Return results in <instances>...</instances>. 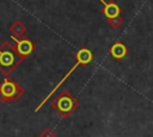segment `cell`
I'll list each match as a JSON object with an SVG mask.
<instances>
[{"label":"cell","instance_id":"cell-1","mask_svg":"<svg viewBox=\"0 0 153 137\" xmlns=\"http://www.w3.org/2000/svg\"><path fill=\"white\" fill-rule=\"evenodd\" d=\"M23 58L16 50V45L10 42H2L0 45V71L4 75H10L20 63Z\"/></svg>","mask_w":153,"mask_h":137},{"label":"cell","instance_id":"cell-2","mask_svg":"<svg viewBox=\"0 0 153 137\" xmlns=\"http://www.w3.org/2000/svg\"><path fill=\"white\" fill-rule=\"evenodd\" d=\"M51 108H54L60 117L67 118L72 113L75 112V110L79 107V101L78 99L68 91V89H62L59 95L51 101Z\"/></svg>","mask_w":153,"mask_h":137},{"label":"cell","instance_id":"cell-3","mask_svg":"<svg viewBox=\"0 0 153 137\" xmlns=\"http://www.w3.org/2000/svg\"><path fill=\"white\" fill-rule=\"evenodd\" d=\"M74 58H75V63H74V66H73V67H72V68L66 73V75H65V76H63L59 82H57V85H55V87L49 92V94H48V95H47V96H45V98L39 102V105L35 108V112H38V111H39V108H41V107H42V106H43V105H44V104L50 99V96H51V95H53V94H54V93L60 88V86H61V85H62V83H63V82L69 77V75H71V74H72V73H73V71L79 67V66H86V64H88L90 62H92V60H93V52H92L90 49H87V48H81V49H79V50H78V52L74 55Z\"/></svg>","mask_w":153,"mask_h":137},{"label":"cell","instance_id":"cell-4","mask_svg":"<svg viewBox=\"0 0 153 137\" xmlns=\"http://www.w3.org/2000/svg\"><path fill=\"white\" fill-rule=\"evenodd\" d=\"M25 94V89L14 80L5 77L0 83V102H12L19 100Z\"/></svg>","mask_w":153,"mask_h":137},{"label":"cell","instance_id":"cell-5","mask_svg":"<svg viewBox=\"0 0 153 137\" xmlns=\"http://www.w3.org/2000/svg\"><path fill=\"white\" fill-rule=\"evenodd\" d=\"M11 39L16 43L14 45H16V50H17V52L19 54V56L23 58V60H25V58H27L35 50H36V45H35V43L29 38V37H23V38H18V37H14V36H12L11 37Z\"/></svg>","mask_w":153,"mask_h":137},{"label":"cell","instance_id":"cell-6","mask_svg":"<svg viewBox=\"0 0 153 137\" xmlns=\"http://www.w3.org/2000/svg\"><path fill=\"white\" fill-rule=\"evenodd\" d=\"M109 54L117 61L123 60L127 54H128V48L123 42H115L110 48H109Z\"/></svg>","mask_w":153,"mask_h":137},{"label":"cell","instance_id":"cell-7","mask_svg":"<svg viewBox=\"0 0 153 137\" xmlns=\"http://www.w3.org/2000/svg\"><path fill=\"white\" fill-rule=\"evenodd\" d=\"M99 2L103 4V8H102V13L106 17V18H111L115 15H120L122 12V8L115 2V1H109L106 2L105 0H99Z\"/></svg>","mask_w":153,"mask_h":137},{"label":"cell","instance_id":"cell-8","mask_svg":"<svg viewBox=\"0 0 153 137\" xmlns=\"http://www.w3.org/2000/svg\"><path fill=\"white\" fill-rule=\"evenodd\" d=\"M10 31H11L12 36H14V37H23V36L25 35V32H26V26H25V24L22 23L20 20H16V21L11 25Z\"/></svg>","mask_w":153,"mask_h":137},{"label":"cell","instance_id":"cell-9","mask_svg":"<svg viewBox=\"0 0 153 137\" xmlns=\"http://www.w3.org/2000/svg\"><path fill=\"white\" fill-rule=\"evenodd\" d=\"M106 21L108 24L110 25V27L112 29H118L122 24H123V18L120 15H115V17H111V18H106Z\"/></svg>","mask_w":153,"mask_h":137},{"label":"cell","instance_id":"cell-10","mask_svg":"<svg viewBox=\"0 0 153 137\" xmlns=\"http://www.w3.org/2000/svg\"><path fill=\"white\" fill-rule=\"evenodd\" d=\"M39 137H55V133L50 127H45V129H43L41 131Z\"/></svg>","mask_w":153,"mask_h":137}]
</instances>
